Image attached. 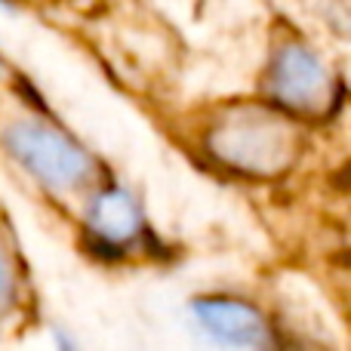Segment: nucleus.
<instances>
[{
  "mask_svg": "<svg viewBox=\"0 0 351 351\" xmlns=\"http://www.w3.org/2000/svg\"><path fill=\"white\" fill-rule=\"evenodd\" d=\"M210 148L241 173L274 176L296 158V133L274 111L237 108L210 133Z\"/></svg>",
  "mask_w": 351,
  "mask_h": 351,
  "instance_id": "f257e3e1",
  "label": "nucleus"
},
{
  "mask_svg": "<svg viewBox=\"0 0 351 351\" xmlns=\"http://www.w3.org/2000/svg\"><path fill=\"white\" fill-rule=\"evenodd\" d=\"M10 152L34 176L53 188H74L90 176V158L59 130L40 123H19L6 133Z\"/></svg>",
  "mask_w": 351,
  "mask_h": 351,
  "instance_id": "f03ea898",
  "label": "nucleus"
},
{
  "mask_svg": "<svg viewBox=\"0 0 351 351\" xmlns=\"http://www.w3.org/2000/svg\"><path fill=\"white\" fill-rule=\"evenodd\" d=\"M271 93L299 111H321L330 102V74L305 47H287L271 65Z\"/></svg>",
  "mask_w": 351,
  "mask_h": 351,
  "instance_id": "7ed1b4c3",
  "label": "nucleus"
},
{
  "mask_svg": "<svg viewBox=\"0 0 351 351\" xmlns=\"http://www.w3.org/2000/svg\"><path fill=\"white\" fill-rule=\"evenodd\" d=\"M194 317L200 321L204 333H210L222 346L259 348L268 346V327L259 311L231 299H200L194 302Z\"/></svg>",
  "mask_w": 351,
  "mask_h": 351,
  "instance_id": "20e7f679",
  "label": "nucleus"
},
{
  "mask_svg": "<svg viewBox=\"0 0 351 351\" xmlns=\"http://www.w3.org/2000/svg\"><path fill=\"white\" fill-rule=\"evenodd\" d=\"M90 225L99 237L111 243H127L139 234L142 228V216H139V206L133 204L127 191H102L90 206Z\"/></svg>",
  "mask_w": 351,
  "mask_h": 351,
  "instance_id": "39448f33",
  "label": "nucleus"
},
{
  "mask_svg": "<svg viewBox=\"0 0 351 351\" xmlns=\"http://www.w3.org/2000/svg\"><path fill=\"white\" fill-rule=\"evenodd\" d=\"M10 296H12V280H10V274H6L3 262H0V305L10 302Z\"/></svg>",
  "mask_w": 351,
  "mask_h": 351,
  "instance_id": "423d86ee",
  "label": "nucleus"
}]
</instances>
